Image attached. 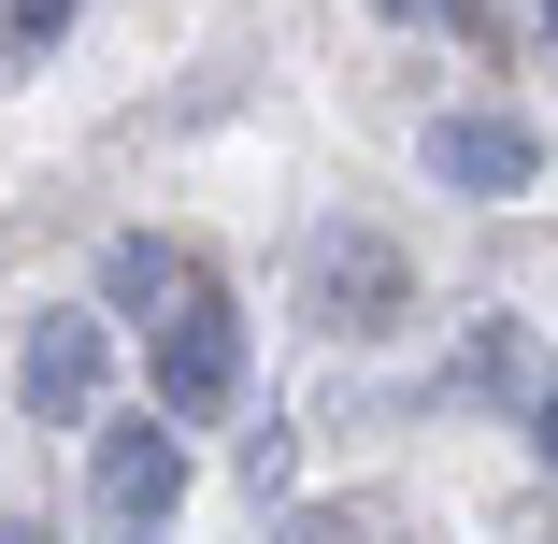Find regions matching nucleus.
Returning <instances> with one entry per match:
<instances>
[{"mask_svg": "<svg viewBox=\"0 0 558 544\" xmlns=\"http://www.w3.org/2000/svg\"><path fill=\"white\" fill-rule=\"evenodd\" d=\"M272 544H344V516H287V530H272Z\"/></svg>", "mask_w": 558, "mask_h": 544, "instance_id": "9d476101", "label": "nucleus"}, {"mask_svg": "<svg viewBox=\"0 0 558 544\" xmlns=\"http://www.w3.org/2000/svg\"><path fill=\"white\" fill-rule=\"evenodd\" d=\"M401 301H415V258H401L387 230H359V215H329V230H315V330L373 344Z\"/></svg>", "mask_w": 558, "mask_h": 544, "instance_id": "7ed1b4c3", "label": "nucleus"}, {"mask_svg": "<svg viewBox=\"0 0 558 544\" xmlns=\"http://www.w3.org/2000/svg\"><path fill=\"white\" fill-rule=\"evenodd\" d=\"M429 186H444V201H530V186H544V130L501 116V100L429 116Z\"/></svg>", "mask_w": 558, "mask_h": 544, "instance_id": "20e7f679", "label": "nucleus"}, {"mask_svg": "<svg viewBox=\"0 0 558 544\" xmlns=\"http://www.w3.org/2000/svg\"><path fill=\"white\" fill-rule=\"evenodd\" d=\"M544 29H558V0H544Z\"/></svg>", "mask_w": 558, "mask_h": 544, "instance_id": "f8f14e48", "label": "nucleus"}, {"mask_svg": "<svg viewBox=\"0 0 558 544\" xmlns=\"http://www.w3.org/2000/svg\"><path fill=\"white\" fill-rule=\"evenodd\" d=\"M86 487L116 530H172L186 516V430L172 415H86Z\"/></svg>", "mask_w": 558, "mask_h": 544, "instance_id": "f03ea898", "label": "nucleus"}, {"mask_svg": "<svg viewBox=\"0 0 558 544\" xmlns=\"http://www.w3.org/2000/svg\"><path fill=\"white\" fill-rule=\"evenodd\" d=\"M530 445H544V459H558V373H544V387H530Z\"/></svg>", "mask_w": 558, "mask_h": 544, "instance_id": "1a4fd4ad", "label": "nucleus"}, {"mask_svg": "<svg viewBox=\"0 0 558 544\" xmlns=\"http://www.w3.org/2000/svg\"><path fill=\"white\" fill-rule=\"evenodd\" d=\"M130 544H158V530H130Z\"/></svg>", "mask_w": 558, "mask_h": 544, "instance_id": "ddd939ff", "label": "nucleus"}, {"mask_svg": "<svg viewBox=\"0 0 558 544\" xmlns=\"http://www.w3.org/2000/svg\"><path fill=\"white\" fill-rule=\"evenodd\" d=\"M0 544H44V516H0Z\"/></svg>", "mask_w": 558, "mask_h": 544, "instance_id": "9b49d317", "label": "nucleus"}, {"mask_svg": "<svg viewBox=\"0 0 558 544\" xmlns=\"http://www.w3.org/2000/svg\"><path fill=\"white\" fill-rule=\"evenodd\" d=\"M172 287H186V244H158V230H116V244H100V315H130V330H144Z\"/></svg>", "mask_w": 558, "mask_h": 544, "instance_id": "423d86ee", "label": "nucleus"}, {"mask_svg": "<svg viewBox=\"0 0 558 544\" xmlns=\"http://www.w3.org/2000/svg\"><path fill=\"white\" fill-rule=\"evenodd\" d=\"M373 15H401V29H487V0H373Z\"/></svg>", "mask_w": 558, "mask_h": 544, "instance_id": "6e6552de", "label": "nucleus"}, {"mask_svg": "<svg viewBox=\"0 0 558 544\" xmlns=\"http://www.w3.org/2000/svg\"><path fill=\"white\" fill-rule=\"evenodd\" d=\"M100 373H116V315H44V330L15 344V401L44 430H86L100 415Z\"/></svg>", "mask_w": 558, "mask_h": 544, "instance_id": "39448f33", "label": "nucleus"}, {"mask_svg": "<svg viewBox=\"0 0 558 544\" xmlns=\"http://www.w3.org/2000/svg\"><path fill=\"white\" fill-rule=\"evenodd\" d=\"M144 387H158L144 415H172V430H215V415L244 401V301L186 273V287L144 315Z\"/></svg>", "mask_w": 558, "mask_h": 544, "instance_id": "f257e3e1", "label": "nucleus"}, {"mask_svg": "<svg viewBox=\"0 0 558 544\" xmlns=\"http://www.w3.org/2000/svg\"><path fill=\"white\" fill-rule=\"evenodd\" d=\"M58 29H72V0H0V44H15V58H44Z\"/></svg>", "mask_w": 558, "mask_h": 544, "instance_id": "0eeeda50", "label": "nucleus"}]
</instances>
